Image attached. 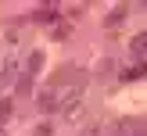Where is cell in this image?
I'll return each instance as SVG.
<instances>
[{
	"label": "cell",
	"mask_w": 147,
	"mask_h": 136,
	"mask_svg": "<svg viewBox=\"0 0 147 136\" xmlns=\"http://www.w3.org/2000/svg\"><path fill=\"white\" fill-rule=\"evenodd\" d=\"M57 111H61V115H65L68 122H76L79 115H83V86L61 90V104H57Z\"/></svg>",
	"instance_id": "1"
},
{
	"label": "cell",
	"mask_w": 147,
	"mask_h": 136,
	"mask_svg": "<svg viewBox=\"0 0 147 136\" xmlns=\"http://www.w3.org/2000/svg\"><path fill=\"white\" fill-rule=\"evenodd\" d=\"M36 104H40V111H57V104H61V90H57V86H47Z\"/></svg>",
	"instance_id": "2"
},
{
	"label": "cell",
	"mask_w": 147,
	"mask_h": 136,
	"mask_svg": "<svg viewBox=\"0 0 147 136\" xmlns=\"http://www.w3.org/2000/svg\"><path fill=\"white\" fill-rule=\"evenodd\" d=\"M126 14H129V7H111L108 18H104V29H119L122 21H126Z\"/></svg>",
	"instance_id": "3"
},
{
	"label": "cell",
	"mask_w": 147,
	"mask_h": 136,
	"mask_svg": "<svg viewBox=\"0 0 147 136\" xmlns=\"http://www.w3.org/2000/svg\"><path fill=\"white\" fill-rule=\"evenodd\" d=\"M43 68V54L40 50H32V54H29V61H25V75H32L36 79V72Z\"/></svg>",
	"instance_id": "4"
},
{
	"label": "cell",
	"mask_w": 147,
	"mask_h": 136,
	"mask_svg": "<svg viewBox=\"0 0 147 136\" xmlns=\"http://www.w3.org/2000/svg\"><path fill=\"white\" fill-rule=\"evenodd\" d=\"M129 50H133V54L140 57L144 50H147V32H136V36H133V43H129Z\"/></svg>",
	"instance_id": "5"
},
{
	"label": "cell",
	"mask_w": 147,
	"mask_h": 136,
	"mask_svg": "<svg viewBox=\"0 0 147 136\" xmlns=\"http://www.w3.org/2000/svg\"><path fill=\"white\" fill-rule=\"evenodd\" d=\"M14 79V61H4V68H0V86H11Z\"/></svg>",
	"instance_id": "6"
},
{
	"label": "cell",
	"mask_w": 147,
	"mask_h": 136,
	"mask_svg": "<svg viewBox=\"0 0 147 136\" xmlns=\"http://www.w3.org/2000/svg\"><path fill=\"white\" fill-rule=\"evenodd\" d=\"M140 75H147V64H133V68L122 72V79H140Z\"/></svg>",
	"instance_id": "7"
},
{
	"label": "cell",
	"mask_w": 147,
	"mask_h": 136,
	"mask_svg": "<svg viewBox=\"0 0 147 136\" xmlns=\"http://www.w3.org/2000/svg\"><path fill=\"white\" fill-rule=\"evenodd\" d=\"M14 90H18L22 97H25V93H32V75H22V79H18V86H14Z\"/></svg>",
	"instance_id": "8"
},
{
	"label": "cell",
	"mask_w": 147,
	"mask_h": 136,
	"mask_svg": "<svg viewBox=\"0 0 147 136\" xmlns=\"http://www.w3.org/2000/svg\"><path fill=\"white\" fill-rule=\"evenodd\" d=\"M11 118V100H0V122Z\"/></svg>",
	"instance_id": "9"
},
{
	"label": "cell",
	"mask_w": 147,
	"mask_h": 136,
	"mask_svg": "<svg viewBox=\"0 0 147 136\" xmlns=\"http://www.w3.org/2000/svg\"><path fill=\"white\" fill-rule=\"evenodd\" d=\"M108 136H126V129H111V133H108Z\"/></svg>",
	"instance_id": "10"
},
{
	"label": "cell",
	"mask_w": 147,
	"mask_h": 136,
	"mask_svg": "<svg viewBox=\"0 0 147 136\" xmlns=\"http://www.w3.org/2000/svg\"><path fill=\"white\" fill-rule=\"evenodd\" d=\"M86 136H100V129H97V125H93V129H90V133H86Z\"/></svg>",
	"instance_id": "11"
},
{
	"label": "cell",
	"mask_w": 147,
	"mask_h": 136,
	"mask_svg": "<svg viewBox=\"0 0 147 136\" xmlns=\"http://www.w3.org/2000/svg\"><path fill=\"white\" fill-rule=\"evenodd\" d=\"M133 136H147V133H144V129H133Z\"/></svg>",
	"instance_id": "12"
}]
</instances>
